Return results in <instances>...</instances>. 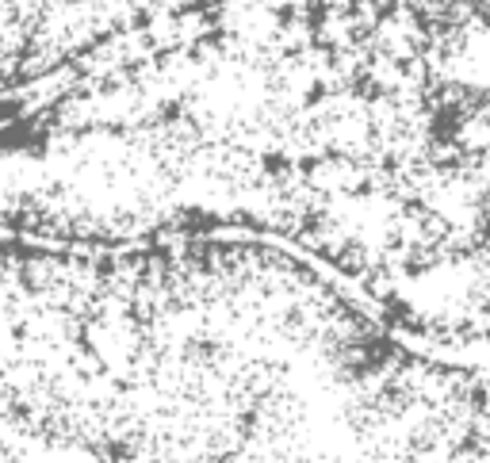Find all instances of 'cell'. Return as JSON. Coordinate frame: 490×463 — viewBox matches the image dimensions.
<instances>
[{"label": "cell", "mask_w": 490, "mask_h": 463, "mask_svg": "<svg viewBox=\"0 0 490 463\" xmlns=\"http://www.w3.org/2000/svg\"><path fill=\"white\" fill-rule=\"evenodd\" d=\"M487 218H490V215H487ZM483 226H487V222H483ZM479 237H483V233H479ZM475 245H479V241H475ZM471 257H475V253H471ZM467 264H471V261H467ZM463 276H467V272H463ZM459 283H463V279H459ZM456 295H459V291H456ZM452 307H456V299H452ZM448 318H452V310H448ZM444 329H448V322H444ZM441 341H444V333H441Z\"/></svg>", "instance_id": "obj_1"}]
</instances>
